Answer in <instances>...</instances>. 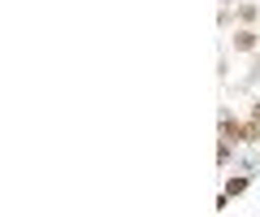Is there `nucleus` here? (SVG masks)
<instances>
[{
	"label": "nucleus",
	"mask_w": 260,
	"mask_h": 217,
	"mask_svg": "<svg viewBox=\"0 0 260 217\" xmlns=\"http://www.w3.org/2000/svg\"><path fill=\"white\" fill-rule=\"evenodd\" d=\"M225 48H230L234 57H256L260 52V26H234L225 35Z\"/></svg>",
	"instance_id": "obj_1"
},
{
	"label": "nucleus",
	"mask_w": 260,
	"mask_h": 217,
	"mask_svg": "<svg viewBox=\"0 0 260 217\" xmlns=\"http://www.w3.org/2000/svg\"><path fill=\"white\" fill-rule=\"evenodd\" d=\"M251 182H256V174H247V170H239V174H225V182H221V196L234 204L239 196H247V191H251Z\"/></svg>",
	"instance_id": "obj_2"
},
{
	"label": "nucleus",
	"mask_w": 260,
	"mask_h": 217,
	"mask_svg": "<svg viewBox=\"0 0 260 217\" xmlns=\"http://www.w3.org/2000/svg\"><path fill=\"white\" fill-rule=\"evenodd\" d=\"M239 122H243V117L234 113L230 104H221V109H217V139H230V143H239Z\"/></svg>",
	"instance_id": "obj_3"
},
{
	"label": "nucleus",
	"mask_w": 260,
	"mask_h": 217,
	"mask_svg": "<svg viewBox=\"0 0 260 217\" xmlns=\"http://www.w3.org/2000/svg\"><path fill=\"white\" fill-rule=\"evenodd\" d=\"M234 152H239V143H230V139H217V165H221V170H230Z\"/></svg>",
	"instance_id": "obj_4"
},
{
	"label": "nucleus",
	"mask_w": 260,
	"mask_h": 217,
	"mask_svg": "<svg viewBox=\"0 0 260 217\" xmlns=\"http://www.w3.org/2000/svg\"><path fill=\"white\" fill-rule=\"evenodd\" d=\"M217 26H221V35H230L234 30V9H217Z\"/></svg>",
	"instance_id": "obj_5"
},
{
	"label": "nucleus",
	"mask_w": 260,
	"mask_h": 217,
	"mask_svg": "<svg viewBox=\"0 0 260 217\" xmlns=\"http://www.w3.org/2000/svg\"><path fill=\"white\" fill-rule=\"evenodd\" d=\"M247 117H256V122H260V100H251V104H247Z\"/></svg>",
	"instance_id": "obj_6"
},
{
	"label": "nucleus",
	"mask_w": 260,
	"mask_h": 217,
	"mask_svg": "<svg viewBox=\"0 0 260 217\" xmlns=\"http://www.w3.org/2000/svg\"><path fill=\"white\" fill-rule=\"evenodd\" d=\"M234 5H239V0H217V9H234Z\"/></svg>",
	"instance_id": "obj_7"
}]
</instances>
